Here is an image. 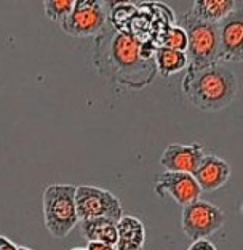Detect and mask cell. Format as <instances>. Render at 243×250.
Returning <instances> with one entry per match:
<instances>
[{
    "label": "cell",
    "mask_w": 243,
    "mask_h": 250,
    "mask_svg": "<svg viewBox=\"0 0 243 250\" xmlns=\"http://www.w3.org/2000/svg\"><path fill=\"white\" fill-rule=\"evenodd\" d=\"M93 64L101 76L131 90H143L157 76L154 58L141 56V41L107 22L94 37Z\"/></svg>",
    "instance_id": "obj_1"
},
{
    "label": "cell",
    "mask_w": 243,
    "mask_h": 250,
    "mask_svg": "<svg viewBox=\"0 0 243 250\" xmlns=\"http://www.w3.org/2000/svg\"><path fill=\"white\" fill-rule=\"evenodd\" d=\"M183 93L197 109L218 112L235 101L239 81L232 69L221 62H214L205 69L186 74L183 79Z\"/></svg>",
    "instance_id": "obj_2"
},
{
    "label": "cell",
    "mask_w": 243,
    "mask_h": 250,
    "mask_svg": "<svg viewBox=\"0 0 243 250\" xmlns=\"http://www.w3.org/2000/svg\"><path fill=\"white\" fill-rule=\"evenodd\" d=\"M43 225L56 239H64L80 223L75 210V186L52 183L42 194Z\"/></svg>",
    "instance_id": "obj_3"
},
{
    "label": "cell",
    "mask_w": 243,
    "mask_h": 250,
    "mask_svg": "<svg viewBox=\"0 0 243 250\" xmlns=\"http://www.w3.org/2000/svg\"><path fill=\"white\" fill-rule=\"evenodd\" d=\"M187 36V69L186 74L205 69L218 62L219 53V24H208L195 20L189 11L181 18V24Z\"/></svg>",
    "instance_id": "obj_4"
},
{
    "label": "cell",
    "mask_w": 243,
    "mask_h": 250,
    "mask_svg": "<svg viewBox=\"0 0 243 250\" xmlns=\"http://www.w3.org/2000/svg\"><path fill=\"white\" fill-rule=\"evenodd\" d=\"M109 22V2L74 0V7L59 27L71 37H96Z\"/></svg>",
    "instance_id": "obj_5"
},
{
    "label": "cell",
    "mask_w": 243,
    "mask_h": 250,
    "mask_svg": "<svg viewBox=\"0 0 243 250\" xmlns=\"http://www.w3.org/2000/svg\"><path fill=\"white\" fill-rule=\"evenodd\" d=\"M225 220L227 215L224 213V210L211 202L199 199L183 207L181 228L184 236L194 242L199 239H208L210 236L216 234L224 226Z\"/></svg>",
    "instance_id": "obj_6"
},
{
    "label": "cell",
    "mask_w": 243,
    "mask_h": 250,
    "mask_svg": "<svg viewBox=\"0 0 243 250\" xmlns=\"http://www.w3.org/2000/svg\"><path fill=\"white\" fill-rule=\"evenodd\" d=\"M75 210L80 221L109 218L118 221L123 217L122 201L111 191L99 186H75Z\"/></svg>",
    "instance_id": "obj_7"
},
{
    "label": "cell",
    "mask_w": 243,
    "mask_h": 250,
    "mask_svg": "<svg viewBox=\"0 0 243 250\" xmlns=\"http://www.w3.org/2000/svg\"><path fill=\"white\" fill-rule=\"evenodd\" d=\"M154 189L159 197H171L181 207H186L192 202L199 201L202 196V191L197 185L194 175L189 173L163 172L155 177Z\"/></svg>",
    "instance_id": "obj_8"
},
{
    "label": "cell",
    "mask_w": 243,
    "mask_h": 250,
    "mask_svg": "<svg viewBox=\"0 0 243 250\" xmlns=\"http://www.w3.org/2000/svg\"><path fill=\"white\" fill-rule=\"evenodd\" d=\"M205 149L202 143H171L165 147V151L160 156V166L165 168V172H178L194 175L199 168Z\"/></svg>",
    "instance_id": "obj_9"
},
{
    "label": "cell",
    "mask_w": 243,
    "mask_h": 250,
    "mask_svg": "<svg viewBox=\"0 0 243 250\" xmlns=\"http://www.w3.org/2000/svg\"><path fill=\"white\" fill-rule=\"evenodd\" d=\"M243 56V20L237 10L219 24L218 62H240Z\"/></svg>",
    "instance_id": "obj_10"
},
{
    "label": "cell",
    "mask_w": 243,
    "mask_h": 250,
    "mask_svg": "<svg viewBox=\"0 0 243 250\" xmlns=\"http://www.w3.org/2000/svg\"><path fill=\"white\" fill-rule=\"evenodd\" d=\"M232 177V167L223 157L214 154H205L202 159L199 168L195 170L194 178L203 192H214L219 188L229 183Z\"/></svg>",
    "instance_id": "obj_11"
},
{
    "label": "cell",
    "mask_w": 243,
    "mask_h": 250,
    "mask_svg": "<svg viewBox=\"0 0 243 250\" xmlns=\"http://www.w3.org/2000/svg\"><path fill=\"white\" fill-rule=\"evenodd\" d=\"M237 10H240V3L235 0H195L187 11L199 21L221 24Z\"/></svg>",
    "instance_id": "obj_12"
},
{
    "label": "cell",
    "mask_w": 243,
    "mask_h": 250,
    "mask_svg": "<svg viewBox=\"0 0 243 250\" xmlns=\"http://www.w3.org/2000/svg\"><path fill=\"white\" fill-rule=\"evenodd\" d=\"M146 244V226L138 217L123 215L117 221L115 250H143Z\"/></svg>",
    "instance_id": "obj_13"
},
{
    "label": "cell",
    "mask_w": 243,
    "mask_h": 250,
    "mask_svg": "<svg viewBox=\"0 0 243 250\" xmlns=\"http://www.w3.org/2000/svg\"><path fill=\"white\" fill-rule=\"evenodd\" d=\"M82 234L87 242H103L115 246L117 242V221L109 218H94L80 221Z\"/></svg>",
    "instance_id": "obj_14"
},
{
    "label": "cell",
    "mask_w": 243,
    "mask_h": 250,
    "mask_svg": "<svg viewBox=\"0 0 243 250\" xmlns=\"http://www.w3.org/2000/svg\"><path fill=\"white\" fill-rule=\"evenodd\" d=\"M157 74L162 77H169L173 74L187 69V55L184 52H176L165 47H157L154 55Z\"/></svg>",
    "instance_id": "obj_15"
},
{
    "label": "cell",
    "mask_w": 243,
    "mask_h": 250,
    "mask_svg": "<svg viewBox=\"0 0 243 250\" xmlns=\"http://www.w3.org/2000/svg\"><path fill=\"white\" fill-rule=\"evenodd\" d=\"M169 50H176V52H184L187 50V36L186 31L181 26H168L165 32L160 36V45Z\"/></svg>",
    "instance_id": "obj_16"
},
{
    "label": "cell",
    "mask_w": 243,
    "mask_h": 250,
    "mask_svg": "<svg viewBox=\"0 0 243 250\" xmlns=\"http://www.w3.org/2000/svg\"><path fill=\"white\" fill-rule=\"evenodd\" d=\"M72 7H74V0H45L43 2V11L45 16L53 21L61 24L66 16L71 13Z\"/></svg>",
    "instance_id": "obj_17"
},
{
    "label": "cell",
    "mask_w": 243,
    "mask_h": 250,
    "mask_svg": "<svg viewBox=\"0 0 243 250\" xmlns=\"http://www.w3.org/2000/svg\"><path fill=\"white\" fill-rule=\"evenodd\" d=\"M187 250H218L216 246L208 241V239H199V241H194L190 242V246L187 247Z\"/></svg>",
    "instance_id": "obj_18"
},
{
    "label": "cell",
    "mask_w": 243,
    "mask_h": 250,
    "mask_svg": "<svg viewBox=\"0 0 243 250\" xmlns=\"http://www.w3.org/2000/svg\"><path fill=\"white\" fill-rule=\"evenodd\" d=\"M87 250H115V246L103 242H87Z\"/></svg>",
    "instance_id": "obj_19"
},
{
    "label": "cell",
    "mask_w": 243,
    "mask_h": 250,
    "mask_svg": "<svg viewBox=\"0 0 243 250\" xmlns=\"http://www.w3.org/2000/svg\"><path fill=\"white\" fill-rule=\"evenodd\" d=\"M16 249H18V246L13 241H10L5 236H0V250H16Z\"/></svg>",
    "instance_id": "obj_20"
},
{
    "label": "cell",
    "mask_w": 243,
    "mask_h": 250,
    "mask_svg": "<svg viewBox=\"0 0 243 250\" xmlns=\"http://www.w3.org/2000/svg\"><path fill=\"white\" fill-rule=\"evenodd\" d=\"M16 250H32V249H29V247H24V246H19Z\"/></svg>",
    "instance_id": "obj_21"
},
{
    "label": "cell",
    "mask_w": 243,
    "mask_h": 250,
    "mask_svg": "<svg viewBox=\"0 0 243 250\" xmlns=\"http://www.w3.org/2000/svg\"><path fill=\"white\" fill-rule=\"evenodd\" d=\"M71 250H87V247H72Z\"/></svg>",
    "instance_id": "obj_22"
}]
</instances>
